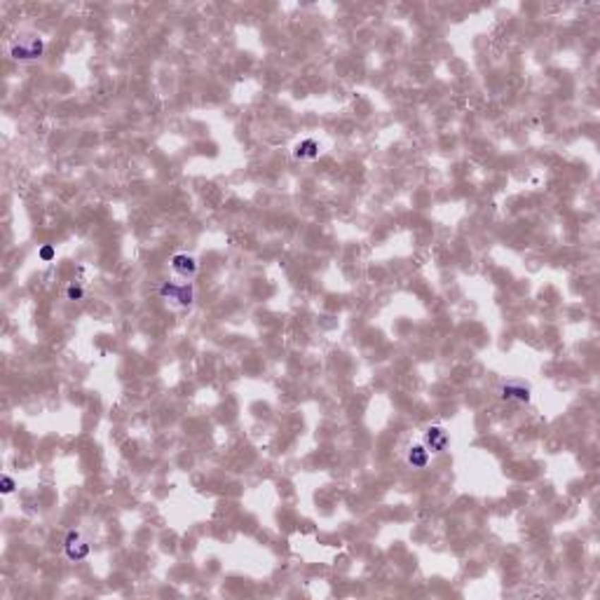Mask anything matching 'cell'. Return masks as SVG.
<instances>
[{
    "mask_svg": "<svg viewBox=\"0 0 600 600\" xmlns=\"http://www.w3.org/2000/svg\"><path fill=\"white\" fill-rule=\"evenodd\" d=\"M45 38L38 33H31V31H24V33H17L14 38H10L7 42V56L12 61H19V64H31V61H38L42 54H45Z\"/></svg>",
    "mask_w": 600,
    "mask_h": 600,
    "instance_id": "6da1fadb",
    "label": "cell"
},
{
    "mask_svg": "<svg viewBox=\"0 0 600 600\" xmlns=\"http://www.w3.org/2000/svg\"><path fill=\"white\" fill-rule=\"evenodd\" d=\"M160 296L174 307H190L195 303V287L193 282H162Z\"/></svg>",
    "mask_w": 600,
    "mask_h": 600,
    "instance_id": "7a4b0ae2",
    "label": "cell"
},
{
    "mask_svg": "<svg viewBox=\"0 0 600 600\" xmlns=\"http://www.w3.org/2000/svg\"><path fill=\"white\" fill-rule=\"evenodd\" d=\"M422 443L431 455H441V452L450 448V434H448V429L441 427V424H431V427L424 429Z\"/></svg>",
    "mask_w": 600,
    "mask_h": 600,
    "instance_id": "3957f363",
    "label": "cell"
},
{
    "mask_svg": "<svg viewBox=\"0 0 600 600\" xmlns=\"http://www.w3.org/2000/svg\"><path fill=\"white\" fill-rule=\"evenodd\" d=\"M500 397L504 401H516V404H530L532 387L525 380H507L500 387Z\"/></svg>",
    "mask_w": 600,
    "mask_h": 600,
    "instance_id": "277c9868",
    "label": "cell"
},
{
    "mask_svg": "<svg viewBox=\"0 0 600 600\" xmlns=\"http://www.w3.org/2000/svg\"><path fill=\"white\" fill-rule=\"evenodd\" d=\"M64 551H66V558H68V560L80 563V560H85L87 556H90L92 546H90V541L83 539V535H80L78 530H71L68 535H66Z\"/></svg>",
    "mask_w": 600,
    "mask_h": 600,
    "instance_id": "5b68a950",
    "label": "cell"
},
{
    "mask_svg": "<svg viewBox=\"0 0 600 600\" xmlns=\"http://www.w3.org/2000/svg\"><path fill=\"white\" fill-rule=\"evenodd\" d=\"M169 268H172L174 277H179L181 282H190L197 275V270H200L197 260L188 253H174L169 260Z\"/></svg>",
    "mask_w": 600,
    "mask_h": 600,
    "instance_id": "8992f818",
    "label": "cell"
},
{
    "mask_svg": "<svg viewBox=\"0 0 600 600\" xmlns=\"http://www.w3.org/2000/svg\"><path fill=\"white\" fill-rule=\"evenodd\" d=\"M429 460H431V452L424 448V443H415L406 450V462L408 467H413V469H424V467L429 464Z\"/></svg>",
    "mask_w": 600,
    "mask_h": 600,
    "instance_id": "52a82bcc",
    "label": "cell"
},
{
    "mask_svg": "<svg viewBox=\"0 0 600 600\" xmlns=\"http://www.w3.org/2000/svg\"><path fill=\"white\" fill-rule=\"evenodd\" d=\"M296 160H317L319 157V143L314 138H305V141L296 143L294 148Z\"/></svg>",
    "mask_w": 600,
    "mask_h": 600,
    "instance_id": "ba28073f",
    "label": "cell"
},
{
    "mask_svg": "<svg viewBox=\"0 0 600 600\" xmlns=\"http://www.w3.org/2000/svg\"><path fill=\"white\" fill-rule=\"evenodd\" d=\"M66 298L80 303V300H85V289L80 287L78 282H73V284H68V289H66Z\"/></svg>",
    "mask_w": 600,
    "mask_h": 600,
    "instance_id": "9c48e42d",
    "label": "cell"
},
{
    "mask_svg": "<svg viewBox=\"0 0 600 600\" xmlns=\"http://www.w3.org/2000/svg\"><path fill=\"white\" fill-rule=\"evenodd\" d=\"M38 258H40L42 263H52V260L56 258V248H54L52 244L40 246V248H38Z\"/></svg>",
    "mask_w": 600,
    "mask_h": 600,
    "instance_id": "30bf717a",
    "label": "cell"
},
{
    "mask_svg": "<svg viewBox=\"0 0 600 600\" xmlns=\"http://www.w3.org/2000/svg\"><path fill=\"white\" fill-rule=\"evenodd\" d=\"M14 488H17V483H14V479L10 476V474H5L3 481H0V493H3V495H12Z\"/></svg>",
    "mask_w": 600,
    "mask_h": 600,
    "instance_id": "8fae6325",
    "label": "cell"
}]
</instances>
